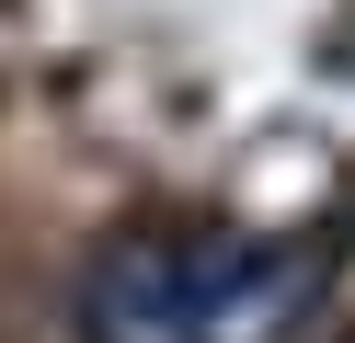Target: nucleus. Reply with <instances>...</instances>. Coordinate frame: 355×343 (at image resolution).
Masks as SVG:
<instances>
[{
	"label": "nucleus",
	"mask_w": 355,
	"mask_h": 343,
	"mask_svg": "<svg viewBox=\"0 0 355 343\" xmlns=\"http://www.w3.org/2000/svg\"><path fill=\"white\" fill-rule=\"evenodd\" d=\"M321 297L309 240L252 229H115L80 274V332L92 343H286Z\"/></svg>",
	"instance_id": "obj_1"
}]
</instances>
